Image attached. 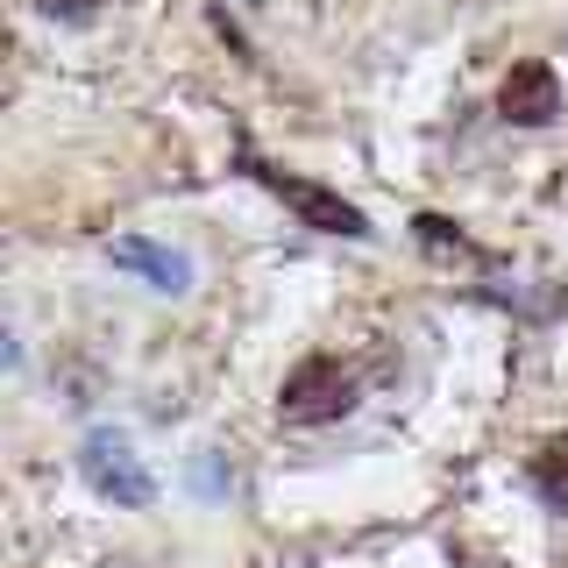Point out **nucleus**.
<instances>
[{"mask_svg":"<svg viewBox=\"0 0 568 568\" xmlns=\"http://www.w3.org/2000/svg\"><path fill=\"white\" fill-rule=\"evenodd\" d=\"M497 114L511 121V129H547V121L561 114V79L547 58H526L505 71V85H497Z\"/></svg>","mask_w":568,"mask_h":568,"instance_id":"nucleus-3","label":"nucleus"},{"mask_svg":"<svg viewBox=\"0 0 568 568\" xmlns=\"http://www.w3.org/2000/svg\"><path fill=\"white\" fill-rule=\"evenodd\" d=\"M242 171L256 178L263 192H277L284 206L298 213L306 227H320V235H348V242H369V221H363V206H348L342 192H327V185H313V178H298V171H284V164H263L256 150L242 142Z\"/></svg>","mask_w":568,"mask_h":568,"instance_id":"nucleus-2","label":"nucleus"},{"mask_svg":"<svg viewBox=\"0 0 568 568\" xmlns=\"http://www.w3.org/2000/svg\"><path fill=\"white\" fill-rule=\"evenodd\" d=\"M526 476H532V490H540L555 511H568V434L540 440V448H532V462H526Z\"/></svg>","mask_w":568,"mask_h":568,"instance_id":"nucleus-6","label":"nucleus"},{"mask_svg":"<svg viewBox=\"0 0 568 568\" xmlns=\"http://www.w3.org/2000/svg\"><path fill=\"white\" fill-rule=\"evenodd\" d=\"M355 369L342 355H306V363L292 369V377L277 384V419L284 426H334L355 413Z\"/></svg>","mask_w":568,"mask_h":568,"instance_id":"nucleus-1","label":"nucleus"},{"mask_svg":"<svg viewBox=\"0 0 568 568\" xmlns=\"http://www.w3.org/2000/svg\"><path fill=\"white\" fill-rule=\"evenodd\" d=\"M106 263H114V271H135V277H150L156 292H185V284H192V263L178 256V248H156V242H142V235H121V242H106Z\"/></svg>","mask_w":568,"mask_h":568,"instance_id":"nucleus-5","label":"nucleus"},{"mask_svg":"<svg viewBox=\"0 0 568 568\" xmlns=\"http://www.w3.org/2000/svg\"><path fill=\"white\" fill-rule=\"evenodd\" d=\"M36 8H43L50 22H93V14H100V0H36Z\"/></svg>","mask_w":568,"mask_h":568,"instance_id":"nucleus-7","label":"nucleus"},{"mask_svg":"<svg viewBox=\"0 0 568 568\" xmlns=\"http://www.w3.org/2000/svg\"><path fill=\"white\" fill-rule=\"evenodd\" d=\"M85 476H93V490L100 497H114V505H129V511H142L150 505V476L135 469V455H129V440H114V434H93L85 440Z\"/></svg>","mask_w":568,"mask_h":568,"instance_id":"nucleus-4","label":"nucleus"}]
</instances>
